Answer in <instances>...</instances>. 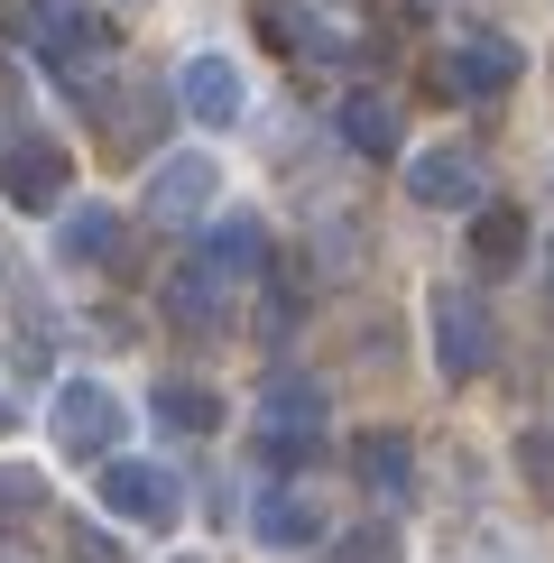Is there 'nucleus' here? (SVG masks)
<instances>
[{"label": "nucleus", "instance_id": "obj_9", "mask_svg": "<svg viewBox=\"0 0 554 563\" xmlns=\"http://www.w3.org/2000/svg\"><path fill=\"white\" fill-rule=\"evenodd\" d=\"M213 195H222V167H213L203 148H176V157H157V167H148V213H157V222L213 213Z\"/></svg>", "mask_w": 554, "mask_h": 563}, {"label": "nucleus", "instance_id": "obj_3", "mask_svg": "<svg viewBox=\"0 0 554 563\" xmlns=\"http://www.w3.org/2000/svg\"><path fill=\"white\" fill-rule=\"evenodd\" d=\"M46 426H56V443H65L75 462H92V453L111 462V453H121V434H130V407H121L102 379H65L56 397H46Z\"/></svg>", "mask_w": 554, "mask_h": 563}, {"label": "nucleus", "instance_id": "obj_17", "mask_svg": "<svg viewBox=\"0 0 554 563\" xmlns=\"http://www.w3.org/2000/svg\"><path fill=\"white\" fill-rule=\"evenodd\" d=\"M148 407L167 434H222V388H203V379H157Z\"/></svg>", "mask_w": 554, "mask_h": 563}, {"label": "nucleus", "instance_id": "obj_18", "mask_svg": "<svg viewBox=\"0 0 554 563\" xmlns=\"http://www.w3.org/2000/svg\"><path fill=\"white\" fill-rule=\"evenodd\" d=\"M472 260L480 268H518L527 260V213L518 203H480L472 213Z\"/></svg>", "mask_w": 554, "mask_h": 563}, {"label": "nucleus", "instance_id": "obj_21", "mask_svg": "<svg viewBox=\"0 0 554 563\" xmlns=\"http://www.w3.org/2000/svg\"><path fill=\"white\" fill-rule=\"evenodd\" d=\"M46 508V472H29V462H0V527L37 518Z\"/></svg>", "mask_w": 554, "mask_h": 563}, {"label": "nucleus", "instance_id": "obj_19", "mask_svg": "<svg viewBox=\"0 0 554 563\" xmlns=\"http://www.w3.org/2000/svg\"><path fill=\"white\" fill-rule=\"evenodd\" d=\"M259 29H268L277 46H296V56H342V37L323 29L306 0H259Z\"/></svg>", "mask_w": 554, "mask_h": 563}, {"label": "nucleus", "instance_id": "obj_11", "mask_svg": "<svg viewBox=\"0 0 554 563\" xmlns=\"http://www.w3.org/2000/svg\"><path fill=\"white\" fill-rule=\"evenodd\" d=\"M37 56L56 65V75H84V65L111 56V19L84 10V0H56V10H46V29H37Z\"/></svg>", "mask_w": 554, "mask_h": 563}, {"label": "nucleus", "instance_id": "obj_5", "mask_svg": "<svg viewBox=\"0 0 554 563\" xmlns=\"http://www.w3.org/2000/svg\"><path fill=\"white\" fill-rule=\"evenodd\" d=\"M65 185H75V157H65L56 139L0 148V203H19V213H65Z\"/></svg>", "mask_w": 554, "mask_h": 563}, {"label": "nucleus", "instance_id": "obj_13", "mask_svg": "<svg viewBox=\"0 0 554 563\" xmlns=\"http://www.w3.org/2000/svg\"><path fill=\"white\" fill-rule=\"evenodd\" d=\"M352 481H361V489H379V499H416V443H407L398 426L352 434Z\"/></svg>", "mask_w": 554, "mask_h": 563}, {"label": "nucleus", "instance_id": "obj_16", "mask_svg": "<svg viewBox=\"0 0 554 563\" xmlns=\"http://www.w3.org/2000/svg\"><path fill=\"white\" fill-rule=\"evenodd\" d=\"M342 139H352L361 157H398V139H407V121H398V102L388 92H342Z\"/></svg>", "mask_w": 554, "mask_h": 563}, {"label": "nucleus", "instance_id": "obj_4", "mask_svg": "<svg viewBox=\"0 0 554 563\" xmlns=\"http://www.w3.org/2000/svg\"><path fill=\"white\" fill-rule=\"evenodd\" d=\"M425 323H434V369H444L453 388L490 369L499 333H490V305H480V296H462V287H434V296H425Z\"/></svg>", "mask_w": 554, "mask_h": 563}, {"label": "nucleus", "instance_id": "obj_14", "mask_svg": "<svg viewBox=\"0 0 554 563\" xmlns=\"http://www.w3.org/2000/svg\"><path fill=\"white\" fill-rule=\"evenodd\" d=\"M157 305H167V323H185V333H222V323H231V287H222L203 260H185Z\"/></svg>", "mask_w": 554, "mask_h": 563}, {"label": "nucleus", "instance_id": "obj_2", "mask_svg": "<svg viewBox=\"0 0 554 563\" xmlns=\"http://www.w3.org/2000/svg\"><path fill=\"white\" fill-rule=\"evenodd\" d=\"M92 489H102V508L121 527H176L185 518V481L167 462H148V453H111L102 472H92Z\"/></svg>", "mask_w": 554, "mask_h": 563}, {"label": "nucleus", "instance_id": "obj_8", "mask_svg": "<svg viewBox=\"0 0 554 563\" xmlns=\"http://www.w3.org/2000/svg\"><path fill=\"white\" fill-rule=\"evenodd\" d=\"M176 102L195 111L203 130H231L250 111V84H241V65L222 56V46H203V56H185V75H176Z\"/></svg>", "mask_w": 554, "mask_h": 563}, {"label": "nucleus", "instance_id": "obj_22", "mask_svg": "<svg viewBox=\"0 0 554 563\" xmlns=\"http://www.w3.org/2000/svg\"><path fill=\"white\" fill-rule=\"evenodd\" d=\"M65 563H130V545H121V536H111V527H75V536H65Z\"/></svg>", "mask_w": 554, "mask_h": 563}, {"label": "nucleus", "instance_id": "obj_23", "mask_svg": "<svg viewBox=\"0 0 554 563\" xmlns=\"http://www.w3.org/2000/svg\"><path fill=\"white\" fill-rule=\"evenodd\" d=\"M176 563H195V554H176Z\"/></svg>", "mask_w": 554, "mask_h": 563}, {"label": "nucleus", "instance_id": "obj_15", "mask_svg": "<svg viewBox=\"0 0 554 563\" xmlns=\"http://www.w3.org/2000/svg\"><path fill=\"white\" fill-rule=\"evenodd\" d=\"M56 260L65 268H111V260H121V213H111V203H65Z\"/></svg>", "mask_w": 554, "mask_h": 563}, {"label": "nucleus", "instance_id": "obj_7", "mask_svg": "<svg viewBox=\"0 0 554 563\" xmlns=\"http://www.w3.org/2000/svg\"><path fill=\"white\" fill-rule=\"evenodd\" d=\"M407 195L425 203V213H480L490 185H480V157L472 148H416L407 157Z\"/></svg>", "mask_w": 554, "mask_h": 563}, {"label": "nucleus", "instance_id": "obj_10", "mask_svg": "<svg viewBox=\"0 0 554 563\" xmlns=\"http://www.w3.org/2000/svg\"><path fill=\"white\" fill-rule=\"evenodd\" d=\"M250 536H259L268 554H314L333 527H323V499H314V489H259V508H250Z\"/></svg>", "mask_w": 554, "mask_h": 563}, {"label": "nucleus", "instance_id": "obj_20", "mask_svg": "<svg viewBox=\"0 0 554 563\" xmlns=\"http://www.w3.org/2000/svg\"><path fill=\"white\" fill-rule=\"evenodd\" d=\"M314 563H407V536L388 527V518H361V527L323 536V554H314Z\"/></svg>", "mask_w": 554, "mask_h": 563}, {"label": "nucleus", "instance_id": "obj_1", "mask_svg": "<svg viewBox=\"0 0 554 563\" xmlns=\"http://www.w3.org/2000/svg\"><path fill=\"white\" fill-rule=\"evenodd\" d=\"M323 388L314 379H268L259 397V434H250V453H259V472H306L323 453Z\"/></svg>", "mask_w": 554, "mask_h": 563}, {"label": "nucleus", "instance_id": "obj_6", "mask_svg": "<svg viewBox=\"0 0 554 563\" xmlns=\"http://www.w3.org/2000/svg\"><path fill=\"white\" fill-rule=\"evenodd\" d=\"M518 75H527V56H518V37H499V29H462L453 56H444V84L462 102H499Z\"/></svg>", "mask_w": 554, "mask_h": 563}, {"label": "nucleus", "instance_id": "obj_12", "mask_svg": "<svg viewBox=\"0 0 554 563\" xmlns=\"http://www.w3.org/2000/svg\"><path fill=\"white\" fill-rule=\"evenodd\" d=\"M195 260L213 268L222 287H250V277H268V222H259V213H222L213 231H203Z\"/></svg>", "mask_w": 554, "mask_h": 563}]
</instances>
